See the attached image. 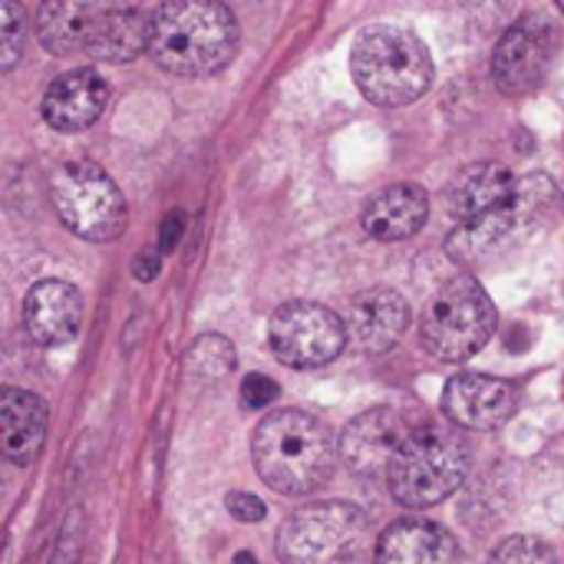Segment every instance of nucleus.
Returning <instances> with one entry per match:
<instances>
[{
	"label": "nucleus",
	"instance_id": "5701e85b",
	"mask_svg": "<svg viewBox=\"0 0 564 564\" xmlns=\"http://www.w3.org/2000/svg\"><path fill=\"white\" fill-rule=\"evenodd\" d=\"M489 564H558V552L535 535H516L492 552Z\"/></svg>",
	"mask_w": 564,
	"mask_h": 564
},
{
	"label": "nucleus",
	"instance_id": "4be33fe9",
	"mask_svg": "<svg viewBox=\"0 0 564 564\" xmlns=\"http://www.w3.org/2000/svg\"><path fill=\"white\" fill-rule=\"evenodd\" d=\"M235 364H238V354H235L231 340L221 337V334H205V337H198V340L188 347V354H185V370H188V377H192V380H202V383H218V380H225V377L235 370Z\"/></svg>",
	"mask_w": 564,
	"mask_h": 564
},
{
	"label": "nucleus",
	"instance_id": "ddd939ff",
	"mask_svg": "<svg viewBox=\"0 0 564 564\" xmlns=\"http://www.w3.org/2000/svg\"><path fill=\"white\" fill-rule=\"evenodd\" d=\"M344 327L364 354H387L410 327V304L393 288H370L350 301Z\"/></svg>",
	"mask_w": 564,
	"mask_h": 564
},
{
	"label": "nucleus",
	"instance_id": "a878e982",
	"mask_svg": "<svg viewBox=\"0 0 564 564\" xmlns=\"http://www.w3.org/2000/svg\"><path fill=\"white\" fill-rule=\"evenodd\" d=\"M228 512L238 519V522H248V525H254V522H264V516H268V506L258 499V496H251V492H228Z\"/></svg>",
	"mask_w": 564,
	"mask_h": 564
},
{
	"label": "nucleus",
	"instance_id": "a211bd4d",
	"mask_svg": "<svg viewBox=\"0 0 564 564\" xmlns=\"http://www.w3.org/2000/svg\"><path fill=\"white\" fill-rule=\"evenodd\" d=\"M377 564H463L459 542L436 522H393L377 542Z\"/></svg>",
	"mask_w": 564,
	"mask_h": 564
},
{
	"label": "nucleus",
	"instance_id": "423d86ee",
	"mask_svg": "<svg viewBox=\"0 0 564 564\" xmlns=\"http://www.w3.org/2000/svg\"><path fill=\"white\" fill-rule=\"evenodd\" d=\"M53 208L63 225L96 245L116 241L126 231V198L116 182L93 162H66L53 172Z\"/></svg>",
	"mask_w": 564,
	"mask_h": 564
},
{
	"label": "nucleus",
	"instance_id": "393cba45",
	"mask_svg": "<svg viewBox=\"0 0 564 564\" xmlns=\"http://www.w3.org/2000/svg\"><path fill=\"white\" fill-rule=\"evenodd\" d=\"M278 393H281V387H278L271 377H264V373H248V377L241 380V400H245L248 410H264V406H271V403L278 400Z\"/></svg>",
	"mask_w": 564,
	"mask_h": 564
},
{
	"label": "nucleus",
	"instance_id": "7ed1b4c3",
	"mask_svg": "<svg viewBox=\"0 0 564 564\" xmlns=\"http://www.w3.org/2000/svg\"><path fill=\"white\" fill-rule=\"evenodd\" d=\"M350 73L357 89L383 109L416 102L433 83L426 43L397 23H373L350 46Z\"/></svg>",
	"mask_w": 564,
	"mask_h": 564
},
{
	"label": "nucleus",
	"instance_id": "f8f14e48",
	"mask_svg": "<svg viewBox=\"0 0 564 564\" xmlns=\"http://www.w3.org/2000/svg\"><path fill=\"white\" fill-rule=\"evenodd\" d=\"M519 406V393L509 380L482 377V373H459L443 390V413L453 426L463 430H496L502 426Z\"/></svg>",
	"mask_w": 564,
	"mask_h": 564
},
{
	"label": "nucleus",
	"instance_id": "aec40b11",
	"mask_svg": "<svg viewBox=\"0 0 564 564\" xmlns=\"http://www.w3.org/2000/svg\"><path fill=\"white\" fill-rule=\"evenodd\" d=\"M0 433H3V456L13 466H30L46 440V403L26 390H3L0 400Z\"/></svg>",
	"mask_w": 564,
	"mask_h": 564
},
{
	"label": "nucleus",
	"instance_id": "20e7f679",
	"mask_svg": "<svg viewBox=\"0 0 564 564\" xmlns=\"http://www.w3.org/2000/svg\"><path fill=\"white\" fill-rule=\"evenodd\" d=\"M469 469V446L449 423H416L400 446L387 482L390 496L406 509H426L449 499Z\"/></svg>",
	"mask_w": 564,
	"mask_h": 564
},
{
	"label": "nucleus",
	"instance_id": "b1692460",
	"mask_svg": "<svg viewBox=\"0 0 564 564\" xmlns=\"http://www.w3.org/2000/svg\"><path fill=\"white\" fill-rule=\"evenodd\" d=\"M26 40V10L20 3H3L0 7V69H13L17 56L23 53Z\"/></svg>",
	"mask_w": 564,
	"mask_h": 564
},
{
	"label": "nucleus",
	"instance_id": "9b49d317",
	"mask_svg": "<svg viewBox=\"0 0 564 564\" xmlns=\"http://www.w3.org/2000/svg\"><path fill=\"white\" fill-rule=\"evenodd\" d=\"M416 423L406 420V413L393 406H377L364 416H357L340 440V453L350 473L357 476H380L390 473L400 446L413 433Z\"/></svg>",
	"mask_w": 564,
	"mask_h": 564
},
{
	"label": "nucleus",
	"instance_id": "c756f323",
	"mask_svg": "<svg viewBox=\"0 0 564 564\" xmlns=\"http://www.w3.org/2000/svg\"><path fill=\"white\" fill-rule=\"evenodd\" d=\"M558 7H562V13H564V0H562V3H558Z\"/></svg>",
	"mask_w": 564,
	"mask_h": 564
},
{
	"label": "nucleus",
	"instance_id": "6e6552de",
	"mask_svg": "<svg viewBox=\"0 0 564 564\" xmlns=\"http://www.w3.org/2000/svg\"><path fill=\"white\" fill-rule=\"evenodd\" d=\"M552 198H555V185L549 175L539 172V175L519 178V188L506 205L482 215L479 221L459 225L449 235L446 254L459 264H482V261L502 254L506 248H512L519 241V235L532 231V225L545 215Z\"/></svg>",
	"mask_w": 564,
	"mask_h": 564
},
{
	"label": "nucleus",
	"instance_id": "0eeeda50",
	"mask_svg": "<svg viewBox=\"0 0 564 564\" xmlns=\"http://www.w3.org/2000/svg\"><path fill=\"white\" fill-rule=\"evenodd\" d=\"M367 535V516L347 502H314L297 509L278 532L281 564H344Z\"/></svg>",
	"mask_w": 564,
	"mask_h": 564
},
{
	"label": "nucleus",
	"instance_id": "1a4fd4ad",
	"mask_svg": "<svg viewBox=\"0 0 564 564\" xmlns=\"http://www.w3.org/2000/svg\"><path fill=\"white\" fill-rule=\"evenodd\" d=\"M347 327L340 317L314 301H288L271 314L268 344L271 354L297 370H314L340 357Z\"/></svg>",
	"mask_w": 564,
	"mask_h": 564
},
{
	"label": "nucleus",
	"instance_id": "f257e3e1",
	"mask_svg": "<svg viewBox=\"0 0 564 564\" xmlns=\"http://www.w3.org/2000/svg\"><path fill=\"white\" fill-rule=\"evenodd\" d=\"M238 20L225 3L172 0L149 13V53L175 76H212L238 53Z\"/></svg>",
	"mask_w": 564,
	"mask_h": 564
},
{
	"label": "nucleus",
	"instance_id": "f3484780",
	"mask_svg": "<svg viewBox=\"0 0 564 564\" xmlns=\"http://www.w3.org/2000/svg\"><path fill=\"white\" fill-rule=\"evenodd\" d=\"M149 50V17L135 7L96 3L83 53L106 63H129Z\"/></svg>",
	"mask_w": 564,
	"mask_h": 564
},
{
	"label": "nucleus",
	"instance_id": "6ab92c4d",
	"mask_svg": "<svg viewBox=\"0 0 564 564\" xmlns=\"http://www.w3.org/2000/svg\"><path fill=\"white\" fill-rule=\"evenodd\" d=\"M430 218V198L420 185L400 182L377 192L364 208V231L377 241H406Z\"/></svg>",
	"mask_w": 564,
	"mask_h": 564
},
{
	"label": "nucleus",
	"instance_id": "4468645a",
	"mask_svg": "<svg viewBox=\"0 0 564 564\" xmlns=\"http://www.w3.org/2000/svg\"><path fill=\"white\" fill-rule=\"evenodd\" d=\"M109 102V86L96 69H73L56 76L43 93V119L56 132H83Z\"/></svg>",
	"mask_w": 564,
	"mask_h": 564
},
{
	"label": "nucleus",
	"instance_id": "c85d7f7f",
	"mask_svg": "<svg viewBox=\"0 0 564 564\" xmlns=\"http://www.w3.org/2000/svg\"><path fill=\"white\" fill-rule=\"evenodd\" d=\"M235 564H258V562H254V555H251V552H238Z\"/></svg>",
	"mask_w": 564,
	"mask_h": 564
},
{
	"label": "nucleus",
	"instance_id": "9d476101",
	"mask_svg": "<svg viewBox=\"0 0 564 564\" xmlns=\"http://www.w3.org/2000/svg\"><path fill=\"white\" fill-rule=\"evenodd\" d=\"M558 50V33L549 17L529 13L516 20L492 53V79L506 96H525L549 76Z\"/></svg>",
	"mask_w": 564,
	"mask_h": 564
},
{
	"label": "nucleus",
	"instance_id": "412c9836",
	"mask_svg": "<svg viewBox=\"0 0 564 564\" xmlns=\"http://www.w3.org/2000/svg\"><path fill=\"white\" fill-rule=\"evenodd\" d=\"M96 3H43L36 13V36L43 50L66 56L86 46V30Z\"/></svg>",
	"mask_w": 564,
	"mask_h": 564
},
{
	"label": "nucleus",
	"instance_id": "39448f33",
	"mask_svg": "<svg viewBox=\"0 0 564 564\" xmlns=\"http://www.w3.org/2000/svg\"><path fill=\"white\" fill-rule=\"evenodd\" d=\"M496 304L476 278L446 281L423 307L420 337L423 347L446 364H463L476 357L496 334Z\"/></svg>",
	"mask_w": 564,
	"mask_h": 564
},
{
	"label": "nucleus",
	"instance_id": "f03ea898",
	"mask_svg": "<svg viewBox=\"0 0 564 564\" xmlns=\"http://www.w3.org/2000/svg\"><path fill=\"white\" fill-rule=\"evenodd\" d=\"M258 476L281 496H307L321 489L337 463L330 430L304 410H278L258 423L251 436Z\"/></svg>",
	"mask_w": 564,
	"mask_h": 564
},
{
	"label": "nucleus",
	"instance_id": "dca6fc26",
	"mask_svg": "<svg viewBox=\"0 0 564 564\" xmlns=\"http://www.w3.org/2000/svg\"><path fill=\"white\" fill-rule=\"evenodd\" d=\"M519 188V178L499 162L466 165L446 188V208L459 225L479 221L482 215L506 205Z\"/></svg>",
	"mask_w": 564,
	"mask_h": 564
},
{
	"label": "nucleus",
	"instance_id": "bb28decb",
	"mask_svg": "<svg viewBox=\"0 0 564 564\" xmlns=\"http://www.w3.org/2000/svg\"><path fill=\"white\" fill-rule=\"evenodd\" d=\"M185 225H188V218H185L182 208H172V212L159 221V251H162V254H169V251L178 248V241L185 238Z\"/></svg>",
	"mask_w": 564,
	"mask_h": 564
},
{
	"label": "nucleus",
	"instance_id": "2eb2a0df",
	"mask_svg": "<svg viewBox=\"0 0 564 564\" xmlns=\"http://www.w3.org/2000/svg\"><path fill=\"white\" fill-rule=\"evenodd\" d=\"M23 324L43 347H63L79 334L83 297L69 281H40L23 301Z\"/></svg>",
	"mask_w": 564,
	"mask_h": 564
},
{
	"label": "nucleus",
	"instance_id": "cd10ccee",
	"mask_svg": "<svg viewBox=\"0 0 564 564\" xmlns=\"http://www.w3.org/2000/svg\"><path fill=\"white\" fill-rule=\"evenodd\" d=\"M159 271H162V251L159 248H149V251H142L135 261H132V278L135 281H155L159 278Z\"/></svg>",
	"mask_w": 564,
	"mask_h": 564
}]
</instances>
